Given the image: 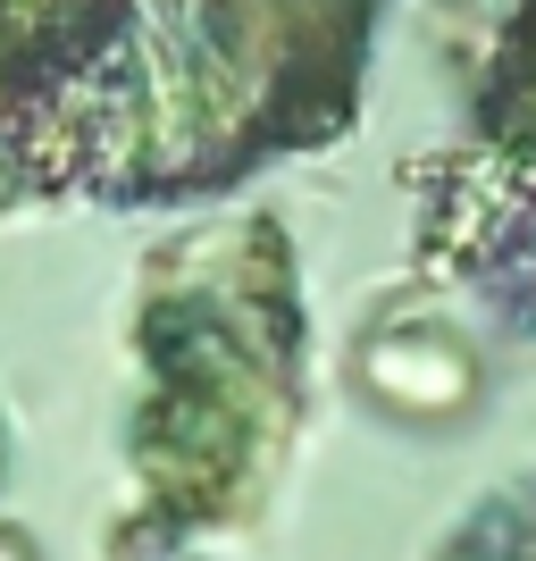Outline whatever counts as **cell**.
<instances>
[{"instance_id":"6da1fadb","label":"cell","mask_w":536,"mask_h":561,"mask_svg":"<svg viewBox=\"0 0 536 561\" xmlns=\"http://www.w3.org/2000/svg\"><path fill=\"white\" fill-rule=\"evenodd\" d=\"M386 0H0V202L168 210L361 117Z\"/></svg>"},{"instance_id":"7a4b0ae2","label":"cell","mask_w":536,"mask_h":561,"mask_svg":"<svg viewBox=\"0 0 536 561\" xmlns=\"http://www.w3.org/2000/svg\"><path fill=\"white\" fill-rule=\"evenodd\" d=\"M478 352L444 328H377L361 344V394L386 411V420L411 427H453L478 411Z\"/></svg>"},{"instance_id":"3957f363","label":"cell","mask_w":536,"mask_h":561,"mask_svg":"<svg viewBox=\"0 0 536 561\" xmlns=\"http://www.w3.org/2000/svg\"><path fill=\"white\" fill-rule=\"evenodd\" d=\"M444 561H536V478L503 486L487 512H469L444 545Z\"/></svg>"},{"instance_id":"277c9868","label":"cell","mask_w":536,"mask_h":561,"mask_svg":"<svg viewBox=\"0 0 536 561\" xmlns=\"http://www.w3.org/2000/svg\"><path fill=\"white\" fill-rule=\"evenodd\" d=\"M0 561H43V553H34V537H25V528H9V519H0Z\"/></svg>"}]
</instances>
